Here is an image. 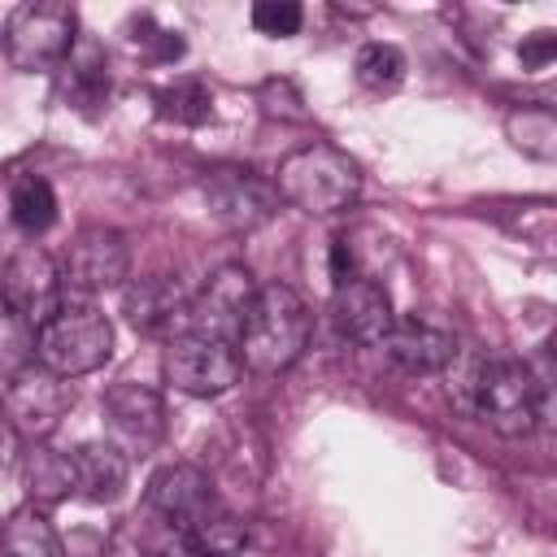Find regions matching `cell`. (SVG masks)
<instances>
[{
  "label": "cell",
  "mask_w": 557,
  "mask_h": 557,
  "mask_svg": "<svg viewBox=\"0 0 557 557\" xmlns=\"http://www.w3.org/2000/svg\"><path fill=\"white\" fill-rule=\"evenodd\" d=\"M309 331H313L309 305L287 283H265L257 292L248 318H244L239 357L257 374H278V370L300 361V352L309 344Z\"/></svg>",
  "instance_id": "obj_1"
},
{
  "label": "cell",
  "mask_w": 557,
  "mask_h": 557,
  "mask_svg": "<svg viewBox=\"0 0 557 557\" xmlns=\"http://www.w3.org/2000/svg\"><path fill=\"white\" fill-rule=\"evenodd\" d=\"M274 183H278V196L309 218L344 213L361 196V170L335 144H305V148L287 152L278 161Z\"/></svg>",
  "instance_id": "obj_2"
},
{
  "label": "cell",
  "mask_w": 557,
  "mask_h": 557,
  "mask_svg": "<svg viewBox=\"0 0 557 557\" xmlns=\"http://www.w3.org/2000/svg\"><path fill=\"white\" fill-rule=\"evenodd\" d=\"M109 357H113V322L87 296L65 292L61 309L39 326L35 361L61 379H74V374L100 370Z\"/></svg>",
  "instance_id": "obj_3"
},
{
  "label": "cell",
  "mask_w": 557,
  "mask_h": 557,
  "mask_svg": "<svg viewBox=\"0 0 557 557\" xmlns=\"http://www.w3.org/2000/svg\"><path fill=\"white\" fill-rule=\"evenodd\" d=\"M78 17L61 0H30L17 4L4 22V57L13 70H52L65 65L70 52L78 48Z\"/></svg>",
  "instance_id": "obj_4"
},
{
  "label": "cell",
  "mask_w": 557,
  "mask_h": 557,
  "mask_svg": "<svg viewBox=\"0 0 557 557\" xmlns=\"http://www.w3.org/2000/svg\"><path fill=\"white\" fill-rule=\"evenodd\" d=\"M239 370H244V357H239V344L231 339H213V335H178L165 344L161 352V374L174 392H187V396H222L239 383Z\"/></svg>",
  "instance_id": "obj_5"
},
{
  "label": "cell",
  "mask_w": 557,
  "mask_h": 557,
  "mask_svg": "<svg viewBox=\"0 0 557 557\" xmlns=\"http://www.w3.org/2000/svg\"><path fill=\"white\" fill-rule=\"evenodd\" d=\"M474 418H483L496 435H531L540 426V383L535 370L527 361L513 357H496L487 361L483 379H479V409Z\"/></svg>",
  "instance_id": "obj_6"
},
{
  "label": "cell",
  "mask_w": 557,
  "mask_h": 557,
  "mask_svg": "<svg viewBox=\"0 0 557 557\" xmlns=\"http://www.w3.org/2000/svg\"><path fill=\"white\" fill-rule=\"evenodd\" d=\"M278 183L244 170V165H218L205 174V205L226 231H257L278 209Z\"/></svg>",
  "instance_id": "obj_7"
},
{
  "label": "cell",
  "mask_w": 557,
  "mask_h": 557,
  "mask_svg": "<svg viewBox=\"0 0 557 557\" xmlns=\"http://www.w3.org/2000/svg\"><path fill=\"white\" fill-rule=\"evenodd\" d=\"M126 274H131V248L113 226H83L61 257V278L70 296L91 300L96 292L122 287Z\"/></svg>",
  "instance_id": "obj_8"
},
{
  "label": "cell",
  "mask_w": 557,
  "mask_h": 557,
  "mask_svg": "<svg viewBox=\"0 0 557 557\" xmlns=\"http://www.w3.org/2000/svg\"><path fill=\"white\" fill-rule=\"evenodd\" d=\"M70 405H74L70 383L61 374H52L48 366H39V361H30L26 370L9 374V383H4L9 426L17 435H26L30 444H39L44 435H52Z\"/></svg>",
  "instance_id": "obj_9"
},
{
  "label": "cell",
  "mask_w": 557,
  "mask_h": 557,
  "mask_svg": "<svg viewBox=\"0 0 557 557\" xmlns=\"http://www.w3.org/2000/svg\"><path fill=\"white\" fill-rule=\"evenodd\" d=\"M257 292L261 287H257V278H252L248 265H239V261L218 265L205 278V287L191 296V331L239 344V331H244V318H248Z\"/></svg>",
  "instance_id": "obj_10"
},
{
  "label": "cell",
  "mask_w": 557,
  "mask_h": 557,
  "mask_svg": "<svg viewBox=\"0 0 557 557\" xmlns=\"http://www.w3.org/2000/svg\"><path fill=\"white\" fill-rule=\"evenodd\" d=\"M104 426H109V440L135 461V457H148L161 435H165V405L152 387L144 383H113L104 392Z\"/></svg>",
  "instance_id": "obj_11"
},
{
  "label": "cell",
  "mask_w": 557,
  "mask_h": 557,
  "mask_svg": "<svg viewBox=\"0 0 557 557\" xmlns=\"http://www.w3.org/2000/svg\"><path fill=\"white\" fill-rule=\"evenodd\" d=\"M61 300H65V278L44 248L26 244L4 261V309L44 326L61 309Z\"/></svg>",
  "instance_id": "obj_12"
},
{
  "label": "cell",
  "mask_w": 557,
  "mask_h": 557,
  "mask_svg": "<svg viewBox=\"0 0 557 557\" xmlns=\"http://www.w3.org/2000/svg\"><path fill=\"white\" fill-rule=\"evenodd\" d=\"M122 313L135 331L161 335L165 344L191 331V296L170 274H148L122 287Z\"/></svg>",
  "instance_id": "obj_13"
},
{
  "label": "cell",
  "mask_w": 557,
  "mask_h": 557,
  "mask_svg": "<svg viewBox=\"0 0 557 557\" xmlns=\"http://www.w3.org/2000/svg\"><path fill=\"white\" fill-rule=\"evenodd\" d=\"M331 322L348 344H383L396 326L392 300L374 278H348L331 292Z\"/></svg>",
  "instance_id": "obj_14"
},
{
  "label": "cell",
  "mask_w": 557,
  "mask_h": 557,
  "mask_svg": "<svg viewBox=\"0 0 557 557\" xmlns=\"http://www.w3.org/2000/svg\"><path fill=\"white\" fill-rule=\"evenodd\" d=\"M383 357L400 370V374H413V379H431V374H444L453 352H457V339L422 318H400L392 326V335L379 344Z\"/></svg>",
  "instance_id": "obj_15"
},
{
  "label": "cell",
  "mask_w": 557,
  "mask_h": 557,
  "mask_svg": "<svg viewBox=\"0 0 557 557\" xmlns=\"http://www.w3.org/2000/svg\"><path fill=\"white\" fill-rule=\"evenodd\" d=\"M148 505H152L165 522H174V527L183 531L191 518H200V513L213 505L205 470H196L191 461H170V466H161V470L148 479Z\"/></svg>",
  "instance_id": "obj_16"
},
{
  "label": "cell",
  "mask_w": 557,
  "mask_h": 557,
  "mask_svg": "<svg viewBox=\"0 0 557 557\" xmlns=\"http://www.w3.org/2000/svg\"><path fill=\"white\" fill-rule=\"evenodd\" d=\"M70 457H74V483H78V496H83V500H91V505H113V500L126 492L131 457H126L113 440H87V444H78Z\"/></svg>",
  "instance_id": "obj_17"
},
{
  "label": "cell",
  "mask_w": 557,
  "mask_h": 557,
  "mask_svg": "<svg viewBox=\"0 0 557 557\" xmlns=\"http://www.w3.org/2000/svg\"><path fill=\"white\" fill-rule=\"evenodd\" d=\"M61 70H65V100L74 109L96 113L109 100V65H104V52L91 39H78V48L70 52V61Z\"/></svg>",
  "instance_id": "obj_18"
},
{
  "label": "cell",
  "mask_w": 557,
  "mask_h": 557,
  "mask_svg": "<svg viewBox=\"0 0 557 557\" xmlns=\"http://www.w3.org/2000/svg\"><path fill=\"white\" fill-rule=\"evenodd\" d=\"M22 474H26L30 505H57V500H65L70 492H78V483H74V457H65V453L48 448L44 440H39V444H30Z\"/></svg>",
  "instance_id": "obj_19"
},
{
  "label": "cell",
  "mask_w": 557,
  "mask_h": 557,
  "mask_svg": "<svg viewBox=\"0 0 557 557\" xmlns=\"http://www.w3.org/2000/svg\"><path fill=\"white\" fill-rule=\"evenodd\" d=\"M0 557H65V548H61L57 527H52L35 505H22V509L9 513V522H4Z\"/></svg>",
  "instance_id": "obj_20"
},
{
  "label": "cell",
  "mask_w": 557,
  "mask_h": 557,
  "mask_svg": "<svg viewBox=\"0 0 557 557\" xmlns=\"http://www.w3.org/2000/svg\"><path fill=\"white\" fill-rule=\"evenodd\" d=\"M183 540L200 557H235L244 548V522L235 513H226L222 505H209L200 518H191L183 527Z\"/></svg>",
  "instance_id": "obj_21"
},
{
  "label": "cell",
  "mask_w": 557,
  "mask_h": 557,
  "mask_svg": "<svg viewBox=\"0 0 557 557\" xmlns=\"http://www.w3.org/2000/svg\"><path fill=\"white\" fill-rule=\"evenodd\" d=\"M505 135L513 139L518 152L535 161H557V113L544 104H522L505 117Z\"/></svg>",
  "instance_id": "obj_22"
},
{
  "label": "cell",
  "mask_w": 557,
  "mask_h": 557,
  "mask_svg": "<svg viewBox=\"0 0 557 557\" xmlns=\"http://www.w3.org/2000/svg\"><path fill=\"white\" fill-rule=\"evenodd\" d=\"M152 104L165 122H178V126H205L213 117V96L200 78H178V83H165L152 91Z\"/></svg>",
  "instance_id": "obj_23"
},
{
  "label": "cell",
  "mask_w": 557,
  "mask_h": 557,
  "mask_svg": "<svg viewBox=\"0 0 557 557\" xmlns=\"http://www.w3.org/2000/svg\"><path fill=\"white\" fill-rule=\"evenodd\" d=\"M9 213H13V226H22L26 235H39L57 222V196H52V183L39 178V174H26L13 183L9 191Z\"/></svg>",
  "instance_id": "obj_24"
},
{
  "label": "cell",
  "mask_w": 557,
  "mask_h": 557,
  "mask_svg": "<svg viewBox=\"0 0 557 557\" xmlns=\"http://www.w3.org/2000/svg\"><path fill=\"white\" fill-rule=\"evenodd\" d=\"M352 70H357V83H361V87H370V91H396V87L405 83V70H409V65H405V52H400L396 44L370 39V44L357 48Z\"/></svg>",
  "instance_id": "obj_25"
},
{
  "label": "cell",
  "mask_w": 557,
  "mask_h": 557,
  "mask_svg": "<svg viewBox=\"0 0 557 557\" xmlns=\"http://www.w3.org/2000/svg\"><path fill=\"white\" fill-rule=\"evenodd\" d=\"M483 370H487V357H483L474 344H457V352H453V361H448V370H444V392H448L453 409H461V413L474 418Z\"/></svg>",
  "instance_id": "obj_26"
},
{
  "label": "cell",
  "mask_w": 557,
  "mask_h": 557,
  "mask_svg": "<svg viewBox=\"0 0 557 557\" xmlns=\"http://www.w3.org/2000/svg\"><path fill=\"white\" fill-rule=\"evenodd\" d=\"M300 22H305V9H300L296 0H257V4H252V26H257L261 35L287 39V35L300 30Z\"/></svg>",
  "instance_id": "obj_27"
},
{
  "label": "cell",
  "mask_w": 557,
  "mask_h": 557,
  "mask_svg": "<svg viewBox=\"0 0 557 557\" xmlns=\"http://www.w3.org/2000/svg\"><path fill=\"white\" fill-rule=\"evenodd\" d=\"M531 370H535V383H540V426L557 431V331L544 344L540 366H531Z\"/></svg>",
  "instance_id": "obj_28"
},
{
  "label": "cell",
  "mask_w": 557,
  "mask_h": 557,
  "mask_svg": "<svg viewBox=\"0 0 557 557\" xmlns=\"http://www.w3.org/2000/svg\"><path fill=\"white\" fill-rule=\"evenodd\" d=\"M144 30H148V35H135V44H144L152 61H161V65H165V61H178V57L187 52V44H183V35H178V30L152 26L148 17H144Z\"/></svg>",
  "instance_id": "obj_29"
},
{
  "label": "cell",
  "mask_w": 557,
  "mask_h": 557,
  "mask_svg": "<svg viewBox=\"0 0 557 557\" xmlns=\"http://www.w3.org/2000/svg\"><path fill=\"white\" fill-rule=\"evenodd\" d=\"M518 61H522V70H548L557 61V30H531V35H522Z\"/></svg>",
  "instance_id": "obj_30"
},
{
  "label": "cell",
  "mask_w": 557,
  "mask_h": 557,
  "mask_svg": "<svg viewBox=\"0 0 557 557\" xmlns=\"http://www.w3.org/2000/svg\"><path fill=\"white\" fill-rule=\"evenodd\" d=\"M157 557H200V553H196V548H191V544H187V540H183V535H178V540H174V544H170V548H161V553H157Z\"/></svg>",
  "instance_id": "obj_31"
}]
</instances>
